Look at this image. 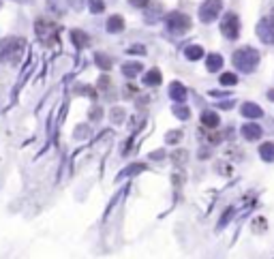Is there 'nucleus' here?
<instances>
[{
    "instance_id": "f257e3e1",
    "label": "nucleus",
    "mask_w": 274,
    "mask_h": 259,
    "mask_svg": "<svg viewBox=\"0 0 274 259\" xmlns=\"http://www.w3.org/2000/svg\"><path fill=\"white\" fill-rule=\"evenodd\" d=\"M26 52V43L24 39L20 37H9L4 41H0V60L2 62H9V64H17L22 60Z\"/></svg>"
},
{
    "instance_id": "f03ea898",
    "label": "nucleus",
    "mask_w": 274,
    "mask_h": 259,
    "mask_svg": "<svg viewBox=\"0 0 274 259\" xmlns=\"http://www.w3.org/2000/svg\"><path fill=\"white\" fill-rule=\"evenodd\" d=\"M234 62L236 67H240V71H253L259 62V54L253 52L250 47H244V50H238L234 54Z\"/></svg>"
},
{
    "instance_id": "7ed1b4c3",
    "label": "nucleus",
    "mask_w": 274,
    "mask_h": 259,
    "mask_svg": "<svg viewBox=\"0 0 274 259\" xmlns=\"http://www.w3.org/2000/svg\"><path fill=\"white\" fill-rule=\"evenodd\" d=\"M34 30H37V37L41 39V43H45V45H51L58 37V26L50 20H37Z\"/></svg>"
},
{
    "instance_id": "20e7f679",
    "label": "nucleus",
    "mask_w": 274,
    "mask_h": 259,
    "mask_svg": "<svg viewBox=\"0 0 274 259\" xmlns=\"http://www.w3.org/2000/svg\"><path fill=\"white\" fill-rule=\"evenodd\" d=\"M221 32H223L229 41L238 39V34H240V20H238L236 13H229L223 22H221Z\"/></svg>"
},
{
    "instance_id": "39448f33",
    "label": "nucleus",
    "mask_w": 274,
    "mask_h": 259,
    "mask_svg": "<svg viewBox=\"0 0 274 259\" xmlns=\"http://www.w3.org/2000/svg\"><path fill=\"white\" fill-rule=\"evenodd\" d=\"M221 0H206L203 2V7L199 9V20L203 22V24H208V22H214L219 17V13H221Z\"/></svg>"
},
{
    "instance_id": "423d86ee",
    "label": "nucleus",
    "mask_w": 274,
    "mask_h": 259,
    "mask_svg": "<svg viewBox=\"0 0 274 259\" xmlns=\"http://www.w3.org/2000/svg\"><path fill=\"white\" fill-rule=\"evenodd\" d=\"M167 26L172 30H186V28H191V17L186 13H180V11H174L167 17Z\"/></svg>"
},
{
    "instance_id": "0eeeda50",
    "label": "nucleus",
    "mask_w": 274,
    "mask_h": 259,
    "mask_svg": "<svg viewBox=\"0 0 274 259\" xmlns=\"http://www.w3.org/2000/svg\"><path fill=\"white\" fill-rule=\"evenodd\" d=\"M122 28H125V20H122L120 15L109 17V22H107V30H109V32H120Z\"/></svg>"
},
{
    "instance_id": "6e6552de",
    "label": "nucleus",
    "mask_w": 274,
    "mask_h": 259,
    "mask_svg": "<svg viewBox=\"0 0 274 259\" xmlns=\"http://www.w3.org/2000/svg\"><path fill=\"white\" fill-rule=\"evenodd\" d=\"M201 122H203V127L214 129V127H219V116L212 114V111H203V114H201Z\"/></svg>"
},
{
    "instance_id": "1a4fd4ad",
    "label": "nucleus",
    "mask_w": 274,
    "mask_h": 259,
    "mask_svg": "<svg viewBox=\"0 0 274 259\" xmlns=\"http://www.w3.org/2000/svg\"><path fill=\"white\" fill-rule=\"evenodd\" d=\"M146 84L148 86H159L161 84V71L159 69H150L146 73Z\"/></svg>"
},
{
    "instance_id": "9d476101",
    "label": "nucleus",
    "mask_w": 274,
    "mask_h": 259,
    "mask_svg": "<svg viewBox=\"0 0 274 259\" xmlns=\"http://www.w3.org/2000/svg\"><path fill=\"white\" fill-rule=\"evenodd\" d=\"M206 60H208L210 71H219L223 67V56H219V54H210V56H206Z\"/></svg>"
},
{
    "instance_id": "9b49d317",
    "label": "nucleus",
    "mask_w": 274,
    "mask_h": 259,
    "mask_svg": "<svg viewBox=\"0 0 274 259\" xmlns=\"http://www.w3.org/2000/svg\"><path fill=\"white\" fill-rule=\"evenodd\" d=\"M170 94L174 99H178V101H182V99L186 97V92H184V86L180 84V81H174L172 88H170Z\"/></svg>"
},
{
    "instance_id": "f8f14e48",
    "label": "nucleus",
    "mask_w": 274,
    "mask_h": 259,
    "mask_svg": "<svg viewBox=\"0 0 274 259\" xmlns=\"http://www.w3.org/2000/svg\"><path fill=\"white\" fill-rule=\"evenodd\" d=\"M186 58H191V60H199V58L203 56V50L199 45H191V47H186Z\"/></svg>"
},
{
    "instance_id": "ddd939ff",
    "label": "nucleus",
    "mask_w": 274,
    "mask_h": 259,
    "mask_svg": "<svg viewBox=\"0 0 274 259\" xmlns=\"http://www.w3.org/2000/svg\"><path fill=\"white\" fill-rule=\"evenodd\" d=\"M71 37H73V41H75V45H77V47L88 45V34H86V32H81V30H73V32H71Z\"/></svg>"
},
{
    "instance_id": "4468645a",
    "label": "nucleus",
    "mask_w": 274,
    "mask_h": 259,
    "mask_svg": "<svg viewBox=\"0 0 274 259\" xmlns=\"http://www.w3.org/2000/svg\"><path fill=\"white\" fill-rule=\"evenodd\" d=\"M122 71H125L129 78H133V75H137L139 71H142V64H139V62H126L125 67H122Z\"/></svg>"
},
{
    "instance_id": "2eb2a0df",
    "label": "nucleus",
    "mask_w": 274,
    "mask_h": 259,
    "mask_svg": "<svg viewBox=\"0 0 274 259\" xmlns=\"http://www.w3.org/2000/svg\"><path fill=\"white\" fill-rule=\"evenodd\" d=\"M97 64H99L101 69H105V71L112 69V60H109V58L105 56V54H97Z\"/></svg>"
},
{
    "instance_id": "dca6fc26",
    "label": "nucleus",
    "mask_w": 274,
    "mask_h": 259,
    "mask_svg": "<svg viewBox=\"0 0 274 259\" xmlns=\"http://www.w3.org/2000/svg\"><path fill=\"white\" fill-rule=\"evenodd\" d=\"M236 81H238V78L234 73H223L221 75V84H225V86H234Z\"/></svg>"
},
{
    "instance_id": "f3484780",
    "label": "nucleus",
    "mask_w": 274,
    "mask_h": 259,
    "mask_svg": "<svg viewBox=\"0 0 274 259\" xmlns=\"http://www.w3.org/2000/svg\"><path fill=\"white\" fill-rule=\"evenodd\" d=\"M242 111H244L247 116H261V109H259V107H255V105H250V103L244 105Z\"/></svg>"
},
{
    "instance_id": "a211bd4d",
    "label": "nucleus",
    "mask_w": 274,
    "mask_h": 259,
    "mask_svg": "<svg viewBox=\"0 0 274 259\" xmlns=\"http://www.w3.org/2000/svg\"><path fill=\"white\" fill-rule=\"evenodd\" d=\"M244 135H247L249 139L259 137V127H244Z\"/></svg>"
},
{
    "instance_id": "6ab92c4d",
    "label": "nucleus",
    "mask_w": 274,
    "mask_h": 259,
    "mask_svg": "<svg viewBox=\"0 0 274 259\" xmlns=\"http://www.w3.org/2000/svg\"><path fill=\"white\" fill-rule=\"evenodd\" d=\"M261 152H264V156L268 158V161H272L274 158V146L272 144H266L264 148H261Z\"/></svg>"
},
{
    "instance_id": "aec40b11",
    "label": "nucleus",
    "mask_w": 274,
    "mask_h": 259,
    "mask_svg": "<svg viewBox=\"0 0 274 259\" xmlns=\"http://www.w3.org/2000/svg\"><path fill=\"white\" fill-rule=\"evenodd\" d=\"M90 9L95 11V13H101V11L105 9V4H103V0H90Z\"/></svg>"
},
{
    "instance_id": "412c9836",
    "label": "nucleus",
    "mask_w": 274,
    "mask_h": 259,
    "mask_svg": "<svg viewBox=\"0 0 274 259\" xmlns=\"http://www.w3.org/2000/svg\"><path fill=\"white\" fill-rule=\"evenodd\" d=\"M184 156H186V152H182V150H180V152H176V155H174V161H184Z\"/></svg>"
},
{
    "instance_id": "4be33fe9",
    "label": "nucleus",
    "mask_w": 274,
    "mask_h": 259,
    "mask_svg": "<svg viewBox=\"0 0 274 259\" xmlns=\"http://www.w3.org/2000/svg\"><path fill=\"white\" fill-rule=\"evenodd\" d=\"M133 4H135V7H146V4H148V0H131Z\"/></svg>"
}]
</instances>
